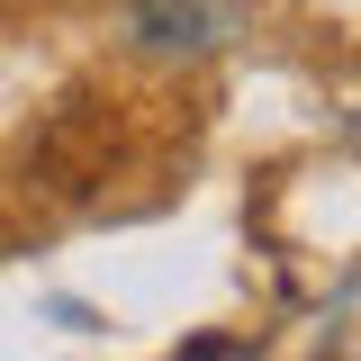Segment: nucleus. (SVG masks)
I'll return each mask as SVG.
<instances>
[{"label": "nucleus", "mask_w": 361, "mask_h": 361, "mask_svg": "<svg viewBox=\"0 0 361 361\" xmlns=\"http://www.w3.org/2000/svg\"><path fill=\"white\" fill-rule=\"evenodd\" d=\"M135 27H145V45H163V54H199V45H217L226 18L208 9V0H145Z\"/></svg>", "instance_id": "obj_1"}]
</instances>
